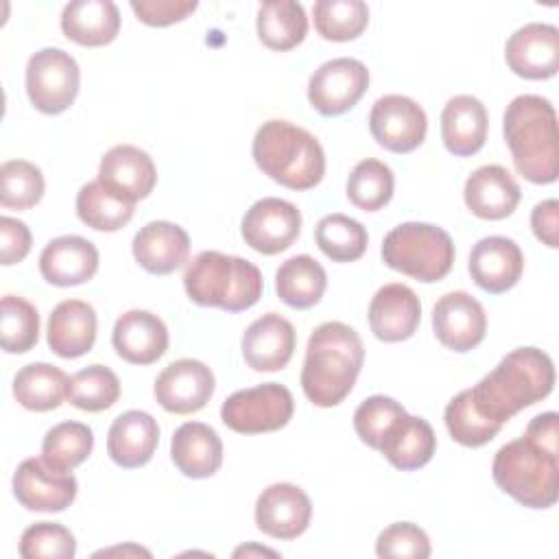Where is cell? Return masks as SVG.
I'll list each match as a JSON object with an SVG mask.
<instances>
[{
  "instance_id": "obj_1",
  "label": "cell",
  "mask_w": 559,
  "mask_h": 559,
  "mask_svg": "<svg viewBox=\"0 0 559 559\" xmlns=\"http://www.w3.org/2000/svg\"><path fill=\"white\" fill-rule=\"evenodd\" d=\"M365 347L354 328L328 321L314 328L306 345L301 389L321 408L341 404L354 389L362 369Z\"/></svg>"
},
{
  "instance_id": "obj_2",
  "label": "cell",
  "mask_w": 559,
  "mask_h": 559,
  "mask_svg": "<svg viewBox=\"0 0 559 559\" xmlns=\"http://www.w3.org/2000/svg\"><path fill=\"white\" fill-rule=\"evenodd\" d=\"M555 386V365L537 347H518L509 352L478 384L469 389L476 408L504 424L522 408L542 402Z\"/></svg>"
},
{
  "instance_id": "obj_3",
  "label": "cell",
  "mask_w": 559,
  "mask_h": 559,
  "mask_svg": "<svg viewBox=\"0 0 559 559\" xmlns=\"http://www.w3.org/2000/svg\"><path fill=\"white\" fill-rule=\"evenodd\" d=\"M502 131L515 170L531 183H552L559 173L557 114L548 98L515 96L502 118Z\"/></svg>"
},
{
  "instance_id": "obj_4",
  "label": "cell",
  "mask_w": 559,
  "mask_h": 559,
  "mask_svg": "<svg viewBox=\"0 0 559 559\" xmlns=\"http://www.w3.org/2000/svg\"><path fill=\"white\" fill-rule=\"evenodd\" d=\"M251 153L264 175L290 190H310L325 175V153L319 140L288 120L262 122Z\"/></svg>"
},
{
  "instance_id": "obj_5",
  "label": "cell",
  "mask_w": 559,
  "mask_h": 559,
  "mask_svg": "<svg viewBox=\"0 0 559 559\" xmlns=\"http://www.w3.org/2000/svg\"><path fill=\"white\" fill-rule=\"evenodd\" d=\"M183 288L197 306L240 312L258 304L264 280L260 269L245 258L201 251L183 273Z\"/></svg>"
},
{
  "instance_id": "obj_6",
  "label": "cell",
  "mask_w": 559,
  "mask_h": 559,
  "mask_svg": "<svg viewBox=\"0 0 559 559\" xmlns=\"http://www.w3.org/2000/svg\"><path fill=\"white\" fill-rule=\"evenodd\" d=\"M493 483L528 509H548L557 502L559 452H550L526 435L504 443L491 465Z\"/></svg>"
},
{
  "instance_id": "obj_7",
  "label": "cell",
  "mask_w": 559,
  "mask_h": 559,
  "mask_svg": "<svg viewBox=\"0 0 559 559\" xmlns=\"http://www.w3.org/2000/svg\"><path fill=\"white\" fill-rule=\"evenodd\" d=\"M382 260L417 282H439L454 264V242L450 234L430 223H402L382 242Z\"/></svg>"
},
{
  "instance_id": "obj_8",
  "label": "cell",
  "mask_w": 559,
  "mask_h": 559,
  "mask_svg": "<svg viewBox=\"0 0 559 559\" xmlns=\"http://www.w3.org/2000/svg\"><path fill=\"white\" fill-rule=\"evenodd\" d=\"M295 411L293 393L277 382H264L231 393L221 406V419L240 435H260L284 428Z\"/></svg>"
},
{
  "instance_id": "obj_9",
  "label": "cell",
  "mask_w": 559,
  "mask_h": 559,
  "mask_svg": "<svg viewBox=\"0 0 559 559\" xmlns=\"http://www.w3.org/2000/svg\"><path fill=\"white\" fill-rule=\"evenodd\" d=\"M79 63L61 48H41L26 63V94L41 114L66 111L79 94Z\"/></svg>"
},
{
  "instance_id": "obj_10",
  "label": "cell",
  "mask_w": 559,
  "mask_h": 559,
  "mask_svg": "<svg viewBox=\"0 0 559 559\" xmlns=\"http://www.w3.org/2000/svg\"><path fill=\"white\" fill-rule=\"evenodd\" d=\"M369 87V70L352 57H336L321 63L308 81V100L321 116L349 111Z\"/></svg>"
},
{
  "instance_id": "obj_11",
  "label": "cell",
  "mask_w": 559,
  "mask_h": 559,
  "mask_svg": "<svg viewBox=\"0 0 559 559\" xmlns=\"http://www.w3.org/2000/svg\"><path fill=\"white\" fill-rule=\"evenodd\" d=\"M373 140L391 153L415 151L428 131V118L419 103L402 94L380 96L369 111Z\"/></svg>"
},
{
  "instance_id": "obj_12",
  "label": "cell",
  "mask_w": 559,
  "mask_h": 559,
  "mask_svg": "<svg viewBox=\"0 0 559 559\" xmlns=\"http://www.w3.org/2000/svg\"><path fill=\"white\" fill-rule=\"evenodd\" d=\"M301 231V212L295 203L264 197L255 201L242 216L240 234L245 242L264 255L286 251Z\"/></svg>"
},
{
  "instance_id": "obj_13",
  "label": "cell",
  "mask_w": 559,
  "mask_h": 559,
  "mask_svg": "<svg viewBox=\"0 0 559 559\" xmlns=\"http://www.w3.org/2000/svg\"><path fill=\"white\" fill-rule=\"evenodd\" d=\"M76 478L52 469L44 459H24L13 474V493L28 511L59 513L76 498Z\"/></svg>"
},
{
  "instance_id": "obj_14",
  "label": "cell",
  "mask_w": 559,
  "mask_h": 559,
  "mask_svg": "<svg viewBox=\"0 0 559 559\" xmlns=\"http://www.w3.org/2000/svg\"><path fill=\"white\" fill-rule=\"evenodd\" d=\"M432 330L443 347L463 354L483 343L487 314L480 301L469 293L452 290L437 299L432 308Z\"/></svg>"
},
{
  "instance_id": "obj_15",
  "label": "cell",
  "mask_w": 559,
  "mask_h": 559,
  "mask_svg": "<svg viewBox=\"0 0 559 559\" xmlns=\"http://www.w3.org/2000/svg\"><path fill=\"white\" fill-rule=\"evenodd\" d=\"M159 406L175 415L201 411L214 393L212 369L194 358H181L164 367L153 386Z\"/></svg>"
},
{
  "instance_id": "obj_16",
  "label": "cell",
  "mask_w": 559,
  "mask_h": 559,
  "mask_svg": "<svg viewBox=\"0 0 559 559\" xmlns=\"http://www.w3.org/2000/svg\"><path fill=\"white\" fill-rule=\"evenodd\" d=\"M504 59L513 74L531 81L550 79L559 70V31L552 24L531 22L520 26L504 46Z\"/></svg>"
},
{
  "instance_id": "obj_17",
  "label": "cell",
  "mask_w": 559,
  "mask_h": 559,
  "mask_svg": "<svg viewBox=\"0 0 559 559\" xmlns=\"http://www.w3.org/2000/svg\"><path fill=\"white\" fill-rule=\"evenodd\" d=\"M312 515L306 491L293 483H273L255 500V526L275 539L299 537Z\"/></svg>"
},
{
  "instance_id": "obj_18",
  "label": "cell",
  "mask_w": 559,
  "mask_h": 559,
  "mask_svg": "<svg viewBox=\"0 0 559 559\" xmlns=\"http://www.w3.org/2000/svg\"><path fill=\"white\" fill-rule=\"evenodd\" d=\"M98 181L120 199L135 203L153 192L157 170L146 151L133 144H118L103 155Z\"/></svg>"
},
{
  "instance_id": "obj_19",
  "label": "cell",
  "mask_w": 559,
  "mask_h": 559,
  "mask_svg": "<svg viewBox=\"0 0 559 559\" xmlns=\"http://www.w3.org/2000/svg\"><path fill=\"white\" fill-rule=\"evenodd\" d=\"M467 269L476 286L491 295H500L520 282L524 255L515 240L507 236H487L472 247Z\"/></svg>"
},
{
  "instance_id": "obj_20",
  "label": "cell",
  "mask_w": 559,
  "mask_h": 559,
  "mask_svg": "<svg viewBox=\"0 0 559 559\" xmlns=\"http://www.w3.org/2000/svg\"><path fill=\"white\" fill-rule=\"evenodd\" d=\"M297 336L288 319L277 312H266L255 319L242 334L240 347L245 362L253 371H280L295 352Z\"/></svg>"
},
{
  "instance_id": "obj_21",
  "label": "cell",
  "mask_w": 559,
  "mask_h": 559,
  "mask_svg": "<svg viewBox=\"0 0 559 559\" xmlns=\"http://www.w3.org/2000/svg\"><path fill=\"white\" fill-rule=\"evenodd\" d=\"M369 328L384 343H400L415 334L421 319V304L415 290L393 282L378 288L369 304Z\"/></svg>"
},
{
  "instance_id": "obj_22",
  "label": "cell",
  "mask_w": 559,
  "mask_h": 559,
  "mask_svg": "<svg viewBox=\"0 0 559 559\" xmlns=\"http://www.w3.org/2000/svg\"><path fill=\"white\" fill-rule=\"evenodd\" d=\"M520 186L513 175L500 164L476 168L463 188L467 210L485 221H500L513 214L520 203Z\"/></svg>"
},
{
  "instance_id": "obj_23",
  "label": "cell",
  "mask_w": 559,
  "mask_h": 559,
  "mask_svg": "<svg viewBox=\"0 0 559 559\" xmlns=\"http://www.w3.org/2000/svg\"><path fill=\"white\" fill-rule=\"evenodd\" d=\"M131 251L144 271L168 275L188 262L190 236L177 223L151 221L133 236Z\"/></svg>"
},
{
  "instance_id": "obj_24",
  "label": "cell",
  "mask_w": 559,
  "mask_h": 559,
  "mask_svg": "<svg viewBox=\"0 0 559 559\" xmlns=\"http://www.w3.org/2000/svg\"><path fill=\"white\" fill-rule=\"evenodd\" d=\"M98 271V249L83 236L52 238L39 253V273L52 286H79Z\"/></svg>"
},
{
  "instance_id": "obj_25",
  "label": "cell",
  "mask_w": 559,
  "mask_h": 559,
  "mask_svg": "<svg viewBox=\"0 0 559 559\" xmlns=\"http://www.w3.org/2000/svg\"><path fill=\"white\" fill-rule=\"evenodd\" d=\"M111 343L116 354L131 365H151L168 349L166 323L148 310H129L116 319Z\"/></svg>"
},
{
  "instance_id": "obj_26",
  "label": "cell",
  "mask_w": 559,
  "mask_h": 559,
  "mask_svg": "<svg viewBox=\"0 0 559 559\" xmlns=\"http://www.w3.org/2000/svg\"><path fill=\"white\" fill-rule=\"evenodd\" d=\"M159 426L144 411H127L114 419L107 432V454L124 469L146 465L157 448Z\"/></svg>"
},
{
  "instance_id": "obj_27",
  "label": "cell",
  "mask_w": 559,
  "mask_h": 559,
  "mask_svg": "<svg viewBox=\"0 0 559 559\" xmlns=\"http://www.w3.org/2000/svg\"><path fill=\"white\" fill-rule=\"evenodd\" d=\"M487 109L472 94L452 96L441 111V140L456 157H469L485 146Z\"/></svg>"
},
{
  "instance_id": "obj_28",
  "label": "cell",
  "mask_w": 559,
  "mask_h": 559,
  "mask_svg": "<svg viewBox=\"0 0 559 559\" xmlns=\"http://www.w3.org/2000/svg\"><path fill=\"white\" fill-rule=\"evenodd\" d=\"M96 310L81 299H66L48 317V347L61 358H79L94 347Z\"/></svg>"
},
{
  "instance_id": "obj_29",
  "label": "cell",
  "mask_w": 559,
  "mask_h": 559,
  "mask_svg": "<svg viewBox=\"0 0 559 559\" xmlns=\"http://www.w3.org/2000/svg\"><path fill=\"white\" fill-rule=\"evenodd\" d=\"M170 459L188 478H210L223 463V441L201 421L181 424L170 439Z\"/></svg>"
},
{
  "instance_id": "obj_30",
  "label": "cell",
  "mask_w": 559,
  "mask_h": 559,
  "mask_svg": "<svg viewBox=\"0 0 559 559\" xmlns=\"http://www.w3.org/2000/svg\"><path fill=\"white\" fill-rule=\"evenodd\" d=\"M63 35L79 46H105L120 31V11L111 0H74L61 11Z\"/></svg>"
},
{
  "instance_id": "obj_31",
  "label": "cell",
  "mask_w": 559,
  "mask_h": 559,
  "mask_svg": "<svg viewBox=\"0 0 559 559\" xmlns=\"http://www.w3.org/2000/svg\"><path fill=\"white\" fill-rule=\"evenodd\" d=\"M435 448H437V437L432 426L424 417H415L406 413L391 428V432L380 445V452L393 467L402 472H413L424 467L432 459Z\"/></svg>"
},
{
  "instance_id": "obj_32",
  "label": "cell",
  "mask_w": 559,
  "mask_h": 559,
  "mask_svg": "<svg viewBox=\"0 0 559 559\" xmlns=\"http://www.w3.org/2000/svg\"><path fill=\"white\" fill-rule=\"evenodd\" d=\"M328 286L325 269L312 255H293L280 264L275 273L277 297L297 310L312 308L319 304Z\"/></svg>"
},
{
  "instance_id": "obj_33",
  "label": "cell",
  "mask_w": 559,
  "mask_h": 559,
  "mask_svg": "<svg viewBox=\"0 0 559 559\" xmlns=\"http://www.w3.org/2000/svg\"><path fill=\"white\" fill-rule=\"evenodd\" d=\"M260 41L271 50H290L306 39L308 17L306 9L293 0L262 2L255 17Z\"/></svg>"
},
{
  "instance_id": "obj_34",
  "label": "cell",
  "mask_w": 559,
  "mask_h": 559,
  "mask_svg": "<svg viewBox=\"0 0 559 559\" xmlns=\"http://www.w3.org/2000/svg\"><path fill=\"white\" fill-rule=\"evenodd\" d=\"M70 378L55 365L31 362L13 378V397L28 411H52L68 397Z\"/></svg>"
},
{
  "instance_id": "obj_35",
  "label": "cell",
  "mask_w": 559,
  "mask_h": 559,
  "mask_svg": "<svg viewBox=\"0 0 559 559\" xmlns=\"http://www.w3.org/2000/svg\"><path fill=\"white\" fill-rule=\"evenodd\" d=\"M133 205L109 188H105L98 179L85 183L76 194V214L79 218L96 229V231H118L133 216Z\"/></svg>"
},
{
  "instance_id": "obj_36",
  "label": "cell",
  "mask_w": 559,
  "mask_h": 559,
  "mask_svg": "<svg viewBox=\"0 0 559 559\" xmlns=\"http://www.w3.org/2000/svg\"><path fill=\"white\" fill-rule=\"evenodd\" d=\"M94 448V432L81 421H61L52 426L41 441V459L59 472H72Z\"/></svg>"
},
{
  "instance_id": "obj_37",
  "label": "cell",
  "mask_w": 559,
  "mask_h": 559,
  "mask_svg": "<svg viewBox=\"0 0 559 559\" xmlns=\"http://www.w3.org/2000/svg\"><path fill=\"white\" fill-rule=\"evenodd\" d=\"M314 28L328 41H349L369 24V7L362 0H319L312 7Z\"/></svg>"
},
{
  "instance_id": "obj_38",
  "label": "cell",
  "mask_w": 559,
  "mask_h": 559,
  "mask_svg": "<svg viewBox=\"0 0 559 559\" xmlns=\"http://www.w3.org/2000/svg\"><path fill=\"white\" fill-rule=\"evenodd\" d=\"M314 240L332 262H354L362 258L369 236L362 223L336 212L319 221Z\"/></svg>"
},
{
  "instance_id": "obj_39",
  "label": "cell",
  "mask_w": 559,
  "mask_h": 559,
  "mask_svg": "<svg viewBox=\"0 0 559 559\" xmlns=\"http://www.w3.org/2000/svg\"><path fill=\"white\" fill-rule=\"evenodd\" d=\"M443 419L450 437L465 448H480L489 443L502 428V424L485 417L476 408L469 389H463L448 402Z\"/></svg>"
},
{
  "instance_id": "obj_40",
  "label": "cell",
  "mask_w": 559,
  "mask_h": 559,
  "mask_svg": "<svg viewBox=\"0 0 559 559\" xmlns=\"http://www.w3.org/2000/svg\"><path fill=\"white\" fill-rule=\"evenodd\" d=\"M393 188H395L393 170L384 162L369 157L354 166V170L347 177L345 192L356 207L365 212H376L391 201Z\"/></svg>"
},
{
  "instance_id": "obj_41",
  "label": "cell",
  "mask_w": 559,
  "mask_h": 559,
  "mask_svg": "<svg viewBox=\"0 0 559 559\" xmlns=\"http://www.w3.org/2000/svg\"><path fill=\"white\" fill-rule=\"evenodd\" d=\"M120 397L118 376L105 365H90L76 371L68 384V400L81 411L98 413L114 406Z\"/></svg>"
},
{
  "instance_id": "obj_42",
  "label": "cell",
  "mask_w": 559,
  "mask_h": 559,
  "mask_svg": "<svg viewBox=\"0 0 559 559\" xmlns=\"http://www.w3.org/2000/svg\"><path fill=\"white\" fill-rule=\"evenodd\" d=\"M44 175L26 159H9L0 166V203L11 210H28L44 197Z\"/></svg>"
},
{
  "instance_id": "obj_43",
  "label": "cell",
  "mask_w": 559,
  "mask_h": 559,
  "mask_svg": "<svg viewBox=\"0 0 559 559\" xmlns=\"http://www.w3.org/2000/svg\"><path fill=\"white\" fill-rule=\"evenodd\" d=\"M2 349L9 354H24L35 347L39 338V314L37 308L24 297L4 295L0 314Z\"/></svg>"
},
{
  "instance_id": "obj_44",
  "label": "cell",
  "mask_w": 559,
  "mask_h": 559,
  "mask_svg": "<svg viewBox=\"0 0 559 559\" xmlns=\"http://www.w3.org/2000/svg\"><path fill=\"white\" fill-rule=\"evenodd\" d=\"M406 411L400 402L386 395H371L354 413V430L362 443L373 450H380L382 441L391 432V428L404 417Z\"/></svg>"
},
{
  "instance_id": "obj_45",
  "label": "cell",
  "mask_w": 559,
  "mask_h": 559,
  "mask_svg": "<svg viewBox=\"0 0 559 559\" xmlns=\"http://www.w3.org/2000/svg\"><path fill=\"white\" fill-rule=\"evenodd\" d=\"M74 552V535L57 522H35L20 537L24 559H72Z\"/></svg>"
},
{
  "instance_id": "obj_46",
  "label": "cell",
  "mask_w": 559,
  "mask_h": 559,
  "mask_svg": "<svg viewBox=\"0 0 559 559\" xmlns=\"http://www.w3.org/2000/svg\"><path fill=\"white\" fill-rule=\"evenodd\" d=\"M378 557H430V539L424 528L413 522H393L376 539Z\"/></svg>"
},
{
  "instance_id": "obj_47",
  "label": "cell",
  "mask_w": 559,
  "mask_h": 559,
  "mask_svg": "<svg viewBox=\"0 0 559 559\" xmlns=\"http://www.w3.org/2000/svg\"><path fill=\"white\" fill-rule=\"evenodd\" d=\"M197 7V0H131V11L148 26H170L181 22L194 13Z\"/></svg>"
},
{
  "instance_id": "obj_48",
  "label": "cell",
  "mask_w": 559,
  "mask_h": 559,
  "mask_svg": "<svg viewBox=\"0 0 559 559\" xmlns=\"http://www.w3.org/2000/svg\"><path fill=\"white\" fill-rule=\"evenodd\" d=\"M31 251V231L26 223L2 216L0 218V262L4 266L22 262Z\"/></svg>"
},
{
  "instance_id": "obj_49",
  "label": "cell",
  "mask_w": 559,
  "mask_h": 559,
  "mask_svg": "<svg viewBox=\"0 0 559 559\" xmlns=\"http://www.w3.org/2000/svg\"><path fill=\"white\" fill-rule=\"evenodd\" d=\"M531 227L537 240H542L546 247L557 249L559 247V203L557 199H546L537 203L531 212Z\"/></svg>"
},
{
  "instance_id": "obj_50",
  "label": "cell",
  "mask_w": 559,
  "mask_h": 559,
  "mask_svg": "<svg viewBox=\"0 0 559 559\" xmlns=\"http://www.w3.org/2000/svg\"><path fill=\"white\" fill-rule=\"evenodd\" d=\"M528 439H533L535 443H539L542 448L550 450V452H559V417L555 411L535 415L524 432Z\"/></svg>"
},
{
  "instance_id": "obj_51",
  "label": "cell",
  "mask_w": 559,
  "mask_h": 559,
  "mask_svg": "<svg viewBox=\"0 0 559 559\" xmlns=\"http://www.w3.org/2000/svg\"><path fill=\"white\" fill-rule=\"evenodd\" d=\"M144 555V557H151V552L148 550H144V548H140V546H116V548H107V550H100V552H96L94 557H103V555Z\"/></svg>"
},
{
  "instance_id": "obj_52",
  "label": "cell",
  "mask_w": 559,
  "mask_h": 559,
  "mask_svg": "<svg viewBox=\"0 0 559 559\" xmlns=\"http://www.w3.org/2000/svg\"><path fill=\"white\" fill-rule=\"evenodd\" d=\"M247 557V555H271V557H277L275 550H269V548H260V546H242V548H236L234 550V557Z\"/></svg>"
}]
</instances>
